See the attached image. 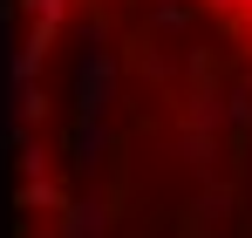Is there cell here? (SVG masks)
Segmentation results:
<instances>
[{"mask_svg":"<svg viewBox=\"0 0 252 238\" xmlns=\"http://www.w3.org/2000/svg\"><path fill=\"white\" fill-rule=\"evenodd\" d=\"M116 82H123L116 55H109V48L95 41V48L82 55V68H75V109H82V116H102V109L116 102Z\"/></svg>","mask_w":252,"mask_h":238,"instance_id":"obj_1","label":"cell"},{"mask_svg":"<svg viewBox=\"0 0 252 238\" xmlns=\"http://www.w3.org/2000/svg\"><path fill=\"white\" fill-rule=\"evenodd\" d=\"M21 204H28V211H55V218H62L68 191H62L55 177H28V184H21Z\"/></svg>","mask_w":252,"mask_h":238,"instance_id":"obj_4","label":"cell"},{"mask_svg":"<svg viewBox=\"0 0 252 238\" xmlns=\"http://www.w3.org/2000/svg\"><path fill=\"white\" fill-rule=\"evenodd\" d=\"M198 7H205V14H225V21H246L252 14V0H198Z\"/></svg>","mask_w":252,"mask_h":238,"instance_id":"obj_6","label":"cell"},{"mask_svg":"<svg viewBox=\"0 0 252 238\" xmlns=\"http://www.w3.org/2000/svg\"><path fill=\"white\" fill-rule=\"evenodd\" d=\"M102 232H109L102 198H68L62 204V238H102Z\"/></svg>","mask_w":252,"mask_h":238,"instance_id":"obj_2","label":"cell"},{"mask_svg":"<svg viewBox=\"0 0 252 238\" xmlns=\"http://www.w3.org/2000/svg\"><path fill=\"white\" fill-rule=\"evenodd\" d=\"M28 14H34V28H62L68 21V0H21Z\"/></svg>","mask_w":252,"mask_h":238,"instance_id":"obj_5","label":"cell"},{"mask_svg":"<svg viewBox=\"0 0 252 238\" xmlns=\"http://www.w3.org/2000/svg\"><path fill=\"white\" fill-rule=\"evenodd\" d=\"M102 157H109V129H102V116H82L75 122V170H95Z\"/></svg>","mask_w":252,"mask_h":238,"instance_id":"obj_3","label":"cell"}]
</instances>
